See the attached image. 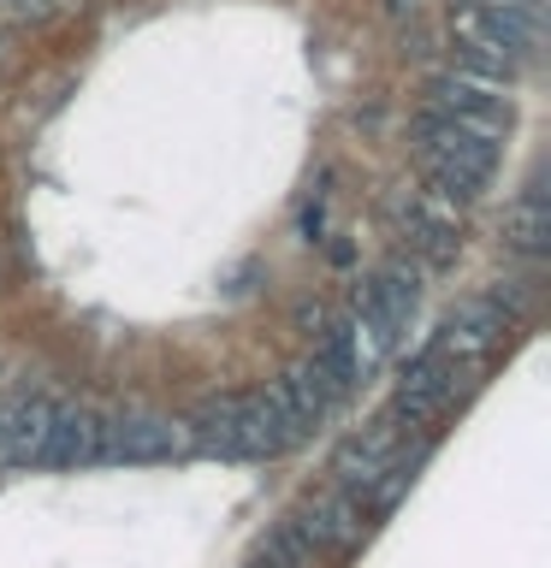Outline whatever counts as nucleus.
<instances>
[{
    "label": "nucleus",
    "instance_id": "nucleus-13",
    "mask_svg": "<svg viewBox=\"0 0 551 568\" xmlns=\"http://www.w3.org/2000/svg\"><path fill=\"white\" fill-rule=\"evenodd\" d=\"M0 18L7 24H42V18H53V0H0Z\"/></svg>",
    "mask_w": 551,
    "mask_h": 568
},
{
    "label": "nucleus",
    "instance_id": "nucleus-4",
    "mask_svg": "<svg viewBox=\"0 0 551 568\" xmlns=\"http://www.w3.org/2000/svg\"><path fill=\"white\" fill-rule=\"evenodd\" d=\"M291 521L309 532V545L314 550H355L368 539V509H362V497L355 491H320L302 504V515H291Z\"/></svg>",
    "mask_w": 551,
    "mask_h": 568
},
{
    "label": "nucleus",
    "instance_id": "nucleus-10",
    "mask_svg": "<svg viewBox=\"0 0 551 568\" xmlns=\"http://www.w3.org/2000/svg\"><path fill=\"white\" fill-rule=\"evenodd\" d=\"M504 243L515 248V255H528V261L545 255V243H551V207H545L540 190H528V195H515V202H510V213H504Z\"/></svg>",
    "mask_w": 551,
    "mask_h": 568
},
{
    "label": "nucleus",
    "instance_id": "nucleus-15",
    "mask_svg": "<svg viewBox=\"0 0 551 568\" xmlns=\"http://www.w3.org/2000/svg\"><path fill=\"white\" fill-rule=\"evenodd\" d=\"M256 568H261V562H256Z\"/></svg>",
    "mask_w": 551,
    "mask_h": 568
},
{
    "label": "nucleus",
    "instance_id": "nucleus-9",
    "mask_svg": "<svg viewBox=\"0 0 551 568\" xmlns=\"http://www.w3.org/2000/svg\"><path fill=\"white\" fill-rule=\"evenodd\" d=\"M398 243H403V261H415L421 273H444V266H457V255H462V231L439 225V220H421L415 207H403Z\"/></svg>",
    "mask_w": 551,
    "mask_h": 568
},
{
    "label": "nucleus",
    "instance_id": "nucleus-7",
    "mask_svg": "<svg viewBox=\"0 0 551 568\" xmlns=\"http://www.w3.org/2000/svg\"><path fill=\"white\" fill-rule=\"evenodd\" d=\"M398 433H391V420L380 415L373 426H362V433H350L344 444H338V456H332V479H338V491H355L362 497L373 479L385 474V462H391V450H398Z\"/></svg>",
    "mask_w": 551,
    "mask_h": 568
},
{
    "label": "nucleus",
    "instance_id": "nucleus-11",
    "mask_svg": "<svg viewBox=\"0 0 551 568\" xmlns=\"http://www.w3.org/2000/svg\"><path fill=\"white\" fill-rule=\"evenodd\" d=\"M256 562H261V568H314V545H309V532H302L297 521H279V527L261 539Z\"/></svg>",
    "mask_w": 551,
    "mask_h": 568
},
{
    "label": "nucleus",
    "instance_id": "nucleus-8",
    "mask_svg": "<svg viewBox=\"0 0 551 568\" xmlns=\"http://www.w3.org/2000/svg\"><path fill=\"white\" fill-rule=\"evenodd\" d=\"M89 462H107V420L89 408H60L42 468H89Z\"/></svg>",
    "mask_w": 551,
    "mask_h": 568
},
{
    "label": "nucleus",
    "instance_id": "nucleus-2",
    "mask_svg": "<svg viewBox=\"0 0 551 568\" xmlns=\"http://www.w3.org/2000/svg\"><path fill=\"white\" fill-rule=\"evenodd\" d=\"M421 113L433 119H457V124H474L487 136H504L510 124V101H504V83H487V78H469V71H439L427 83V106Z\"/></svg>",
    "mask_w": 551,
    "mask_h": 568
},
{
    "label": "nucleus",
    "instance_id": "nucleus-1",
    "mask_svg": "<svg viewBox=\"0 0 551 568\" xmlns=\"http://www.w3.org/2000/svg\"><path fill=\"white\" fill-rule=\"evenodd\" d=\"M540 24H545V7H451V42L492 48L515 65L533 60Z\"/></svg>",
    "mask_w": 551,
    "mask_h": 568
},
{
    "label": "nucleus",
    "instance_id": "nucleus-14",
    "mask_svg": "<svg viewBox=\"0 0 551 568\" xmlns=\"http://www.w3.org/2000/svg\"><path fill=\"white\" fill-rule=\"evenodd\" d=\"M380 12L391 18V24H415V18H421V0H380Z\"/></svg>",
    "mask_w": 551,
    "mask_h": 568
},
{
    "label": "nucleus",
    "instance_id": "nucleus-3",
    "mask_svg": "<svg viewBox=\"0 0 551 568\" xmlns=\"http://www.w3.org/2000/svg\"><path fill=\"white\" fill-rule=\"evenodd\" d=\"M421 266L415 261H391L380 266V273H368V278H355V296H350V314H368V320H380V326L403 344V332L415 326V314H421Z\"/></svg>",
    "mask_w": 551,
    "mask_h": 568
},
{
    "label": "nucleus",
    "instance_id": "nucleus-6",
    "mask_svg": "<svg viewBox=\"0 0 551 568\" xmlns=\"http://www.w3.org/2000/svg\"><path fill=\"white\" fill-rule=\"evenodd\" d=\"M172 456H190L184 420H160V415L107 420V462H172Z\"/></svg>",
    "mask_w": 551,
    "mask_h": 568
},
{
    "label": "nucleus",
    "instance_id": "nucleus-12",
    "mask_svg": "<svg viewBox=\"0 0 551 568\" xmlns=\"http://www.w3.org/2000/svg\"><path fill=\"white\" fill-rule=\"evenodd\" d=\"M297 231H302V243H320V231H327V190H314L297 207Z\"/></svg>",
    "mask_w": 551,
    "mask_h": 568
},
{
    "label": "nucleus",
    "instance_id": "nucleus-5",
    "mask_svg": "<svg viewBox=\"0 0 551 568\" xmlns=\"http://www.w3.org/2000/svg\"><path fill=\"white\" fill-rule=\"evenodd\" d=\"M53 420H60L53 397H24V403L0 408V468H42Z\"/></svg>",
    "mask_w": 551,
    "mask_h": 568
}]
</instances>
